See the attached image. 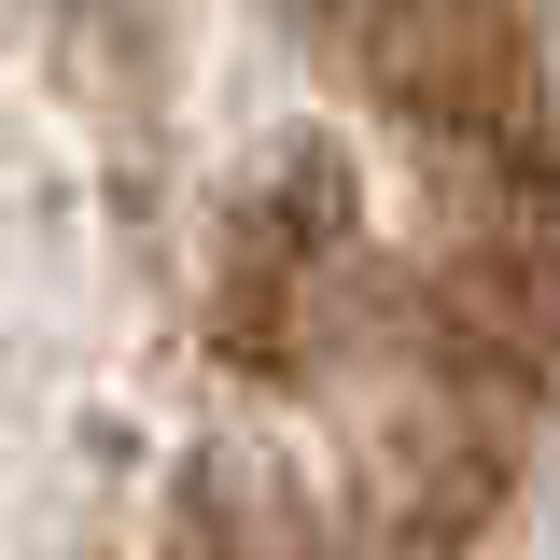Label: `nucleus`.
I'll use <instances>...</instances> for the list:
<instances>
[{
    "label": "nucleus",
    "mask_w": 560,
    "mask_h": 560,
    "mask_svg": "<svg viewBox=\"0 0 560 560\" xmlns=\"http://www.w3.org/2000/svg\"><path fill=\"white\" fill-rule=\"evenodd\" d=\"M308 43L434 154H504L547 140V84H533V28L518 0H294Z\"/></svg>",
    "instance_id": "obj_1"
},
{
    "label": "nucleus",
    "mask_w": 560,
    "mask_h": 560,
    "mask_svg": "<svg viewBox=\"0 0 560 560\" xmlns=\"http://www.w3.org/2000/svg\"><path fill=\"white\" fill-rule=\"evenodd\" d=\"M350 294H364V238H350V168L337 140H267L253 183L224 197V350L253 378H308L337 350Z\"/></svg>",
    "instance_id": "obj_2"
}]
</instances>
